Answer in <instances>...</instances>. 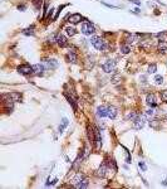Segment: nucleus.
Returning a JSON list of instances; mask_svg holds the SVG:
<instances>
[{"label":"nucleus","mask_w":167,"mask_h":189,"mask_svg":"<svg viewBox=\"0 0 167 189\" xmlns=\"http://www.w3.org/2000/svg\"><path fill=\"white\" fill-rule=\"evenodd\" d=\"M73 184L77 188H86V187H88V179L84 178L83 174L78 173V174L73 178Z\"/></svg>","instance_id":"f257e3e1"},{"label":"nucleus","mask_w":167,"mask_h":189,"mask_svg":"<svg viewBox=\"0 0 167 189\" xmlns=\"http://www.w3.org/2000/svg\"><path fill=\"white\" fill-rule=\"evenodd\" d=\"M90 43H92V46L94 47V48L98 49V50H104L107 48V44L104 43V40H103L100 37L93 36L92 38H90Z\"/></svg>","instance_id":"f03ea898"},{"label":"nucleus","mask_w":167,"mask_h":189,"mask_svg":"<svg viewBox=\"0 0 167 189\" xmlns=\"http://www.w3.org/2000/svg\"><path fill=\"white\" fill-rule=\"evenodd\" d=\"M81 32L84 36H90V34L96 33V28H94V25L90 21H84L81 27Z\"/></svg>","instance_id":"7ed1b4c3"},{"label":"nucleus","mask_w":167,"mask_h":189,"mask_svg":"<svg viewBox=\"0 0 167 189\" xmlns=\"http://www.w3.org/2000/svg\"><path fill=\"white\" fill-rule=\"evenodd\" d=\"M102 68L106 73H112V72L116 71V62L113 61V59H107V61L103 63Z\"/></svg>","instance_id":"20e7f679"},{"label":"nucleus","mask_w":167,"mask_h":189,"mask_svg":"<svg viewBox=\"0 0 167 189\" xmlns=\"http://www.w3.org/2000/svg\"><path fill=\"white\" fill-rule=\"evenodd\" d=\"M146 124V116L144 115H138L137 119L133 121V127L136 129V130H141V129Z\"/></svg>","instance_id":"39448f33"},{"label":"nucleus","mask_w":167,"mask_h":189,"mask_svg":"<svg viewBox=\"0 0 167 189\" xmlns=\"http://www.w3.org/2000/svg\"><path fill=\"white\" fill-rule=\"evenodd\" d=\"M18 72L23 76H29L33 74V67H30L29 64H23V66H19L18 67Z\"/></svg>","instance_id":"423d86ee"},{"label":"nucleus","mask_w":167,"mask_h":189,"mask_svg":"<svg viewBox=\"0 0 167 189\" xmlns=\"http://www.w3.org/2000/svg\"><path fill=\"white\" fill-rule=\"evenodd\" d=\"M117 113H118V111H117V109H116L114 106H108L107 107V117L113 120V119L117 117Z\"/></svg>","instance_id":"0eeeda50"},{"label":"nucleus","mask_w":167,"mask_h":189,"mask_svg":"<svg viewBox=\"0 0 167 189\" xmlns=\"http://www.w3.org/2000/svg\"><path fill=\"white\" fill-rule=\"evenodd\" d=\"M44 66L43 64H34L33 66V74L35 76H43L44 74Z\"/></svg>","instance_id":"6e6552de"},{"label":"nucleus","mask_w":167,"mask_h":189,"mask_svg":"<svg viewBox=\"0 0 167 189\" xmlns=\"http://www.w3.org/2000/svg\"><path fill=\"white\" fill-rule=\"evenodd\" d=\"M146 102L147 105L151 106V107H155L157 105V101H156V96L153 93H150L147 94V99H146Z\"/></svg>","instance_id":"1a4fd4ad"},{"label":"nucleus","mask_w":167,"mask_h":189,"mask_svg":"<svg viewBox=\"0 0 167 189\" xmlns=\"http://www.w3.org/2000/svg\"><path fill=\"white\" fill-rule=\"evenodd\" d=\"M68 19H69V23H72V24H77V23H79V21L82 20V15L81 14H72V15H69L68 17Z\"/></svg>","instance_id":"9d476101"},{"label":"nucleus","mask_w":167,"mask_h":189,"mask_svg":"<svg viewBox=\"0 0 167 189\" xmlns=\"http://www.w3.org/2000/svg\"><path fill=\"white\" fill-rule=\"evenodd\" d=\"M57 43H58L61 47H67L68 46L67 38L63 36V34H58V37H57Z\"/></svg>","instance_id":"9b49d317"},{"label":"nucleus","mask_w":167,"mask_h":189,"mask_svg":"<svg viewBox=\"0 0 167 189\" xmlns=\"http://www.w3.org/2000/svg\"><path fill=\"white\" fill-rule=\"evenodd\" d=\"M107 170H108V169H107V165H106V164H102V165L98 168V170H97L96 174L98 176H100V178H104L106 174H107Z\"/></svg>","instance_id":"f8f14e48"},{"label":"nucleus","mask_w":167,"mask_h":189,"mask_svg":"<svg viewBox=\"0 0 167 189\" xmlns=\"http://www.w3.org/2000/svg\"><path fill=\"white\" fill-rule=\"evenodd\" d=\"M67 61L71 62V63H77L78 57H77V54L74 53V50H69V53L67 54Z\"/></svg>","instance_id":"ddd939ff"},{"label":"nucleus","mask_w":167,"mask_h":189,"mask_svg":"<svg viewBox=\"0 0 167 189\" xmlns=\"http://www.w3.org/2000/svg\"><path fill=\"white\" fill-rule=\"evenodd\" d=\"M94 141L97 143V147H99L102 146V136H100V132L99 130H96L94 131Z\"/></svg>","instance_id":"4468645a"},{"label":"nucleus","mask_w":167,"mask_h":189,"mask_svg":"<svg viewBox=\"0 0 167 189\" xmlns=\"http://www.w3.org/2000/svg\"><path fill=\"white\" fill-rule=\"evenodd\" d=\"M97 115L98 117H107V107L106 106H100L97 109Z\"/></svg>","instance_id":"2eb2a0df"},{"label":"nucleus","mask_w":167,"mask_h":189,"mask_svg":"<svg viewBox=\"0 0 167 189\" xmlns=\"http://www.w3.org/2000/svg\"><path fill=\"white\" fill-rule=\"evenodd\" d=\"M45 63H47V67L50 68V69H55V68H58V62H57L55 59H47Z\"/></svg>","instance_id":"dca6fc26"},{"label":"nucleus","mask_w":167,"mask_h":189,"mask_svg":"<svg viewBox=\"0 0 167 189\" xmlns=\"http://www.w3.org/2000/svg\"><path fill=\"white\" fill-rule=\"evenodd\" d=\"M138 39H140V36H138V34H131V36L127 38V44H133V43H136Z\"/></svg>","instance_id":"f3484780"},{"label":"nucleus","mask_w":167,"mask_h":189,"mask_svg":"<svg viewBox=\"0 0 167 189\" xmlns=\"http://www.w3.org/2000/svg\"><path fill=\"white\" fill-rule=\"evenodd\" d=\"M131 52V44H122L121 46V53L122 54H128Z\"/></svg>","instance_id":"a211bd4d"},{"label":"nucleus","mask_w":167,"mask_h":189,"mask_svg":"<svg viewBox=\"0 0 167 189\" xmlns=\"http://www.w3.org/2000/svg\"><path fill=\"white\" fill-rule=\"evenodd\" d=\"M67 126H68V119L64 117V119L62 120V124L59 125V127H58V132H59V134H62V132L64 131V129L67 127Z\"/></svg>","instance_id":"6ab92c4d"},{"label":"nucleus","mask_w":167,"mask_h":189,"mask_svg":"<svg viewBox=\"0 0 167 189\" xmlns=\"http://www.w3.org/2000/svg\"><path fill=\"white\" fill-rule=\"evenodd\" d=\"M10 99L14 101V102H18V101H21V94L18 93V92H13V93H9L8 94Z\"/></svg>","instance_id":"aec40b11"},{"label":"nucleus","mask_w":167,"mask_h":189,"mask_svg":"<svg viewBox=\"0 0 167 189\" xmlns=\"http://www.w3.org/2000/svg\"><path fill=\"white\" fill-rule=\"evenodd\" d=\"M157 49H158L160 52H166V50H167V42H166V40H160Z\"/></svg>","instance_id":"412c9836"},{"label":"nucleus","mask_w":167,"mask_h":189,"mask_svg":"<svg viewBox=\"0 0 167 189\" xmlns=\"http://www.w3.org/2000/svg\"><path fill=\"white\" fill-rule=\"evenodd\" d=\"M65 33H67V36H69V37H73L77 34V29L73 27H67L65 28Z\"/></svg>","instance_id":"4be33fe9"},{"label":"nucleus","mask_w":167,"mask_h":189,"mask_svg":"<svg viewBox=\"0 0 167 189\" xmlns=\"http://www.w3.org/2000/svg\"><path fill=\"white\" fill-rule=\"evenodd\" d=\"M137 116H138V113H136L134 111H131V112H128V113H127L126 119H127V120H131V121H134V120L137 119Z\"/></svg>","instance_id":"5701e85b"},{"label":"nucleus","mask_w":167,"mask_h":189,"mask_svg":"<svg viewBox=\"0 0 167 189\" xmlns=\"http://www.w3.org/2000/svg\"><path fill=\"white\" fill-rule=\"evenodd\" d=\"M23 34L25 36H34V25H31V27L27 28V29L23 30Z\"/></svg>","instance_id":"b1692460"},{"label":"nucleus","mask_w":167,"mask_h":189,"mask_svg":"<svg viewBox=\"0 0 167 189\" xmlns=\"http://www.w3.org/2000/svg\"><path fill=\"white\" fill-rule=\"evenodd\" d=\"M57 37H58V34H55V33L50 34V36L48 37V42H49V43H54V42H57Z\"/></svg>","instance_id":"393cba45"},{"label":"nucleus","mask_w":167,"mask_h":189,"mask_svg":"<svg viewBox=\"0 0 167 189\" xmlns=\"http://www.w3.org/2000/svg\"><path fill=\"white\" fill-rule=\"evenodd\" d=\"M156 71H157L156 64H150L148 66V73H156Z\"/></svg>","instance_id":"a878e982"},{"label":"nucleus","mask_w":167,"mask_h":189,"mask_svg":"<svg viewBox=\"0 0 167 189\" xmlns=\"http://www.w3.org/2000/svg\"><path fill=\"white\" fill-rule=\"evenodd\" d=\"M155 82H156V84H162L163 83V77H162V76H156Z\"/></svg>","instance_id":"bb28decb"},{"label":"nucleus","mask_w":167,"mask_h":189,"mask_svg":"<svg viewBox=\"0 0 167 189\" xmlns=\"http://www.w3.org/2000/svg\"><path fill=\"white\" fill-rule=\"evenodd\" d=\"M33 4L37 9H40L42 8V0H33Z\"/></svg>","instance_id":"cd10ccee"},{"label":"nucleus","mask_w":167,"mask_h":189,"mask_svg":"<svg viewBox=\"0 0 167 189\" xmlns=\"http://www.w3.org/2000/svg\"><path fill=\"white\" fill-rule=\"evenodd\" d=\"M161 100L163 101V102H167V90L161 92Z\"/></svg>","instance_id":"c85d7f7f"},{"label":"nucleus","mask_w":167,"mask_h":189,"mask_svg":"<svg viewBox=\"0 0 167 189\" xmlns=\"http://www.w3.org/2000/svg\"><path fill=\"white\" fill-rule=\"evenodd\" d=\"M155 113H156V110H153L152 107H151L150 110H147L146 115H147V116H155Z\"/></svg>","instance_id":"c756f323"},{"label":"nucleus","mask_w":167,"mask_h":189,"mask_svg":"<svg viewBox=\"0 0 167 189\" xmlns=\"http://www.w3.org/2000/svg\"><path fill=\"white\" fill-rule=\"evenodd\" d=\"M138 166H140V168L142 169L143 172H146V170H147V166H146V164H144L143 162H140V163H138Z\"/></svg>","instance_id":"7c9ffc66"},{"label":"nucleus","mask_w":167,"mask_h":189,"mask_svg":"<svg viewBox=\"0 0 167 189\" xmlns=\"http://www.w3.org/2000/svg\"><path fill=\"white\" fill-rule=\"evenodd\" d=\"M131 3H133V4H136V5H141V1H138V0H130Z\"/></svg>","instance_id":"2f4dec72"},{"label":"nucleus","mask_w":167,"mask_h":189,"mask_svg":"<svg viewBox=\"0 0 167 189\" xmlns=\"http://www.w3.org/2000/svg\"><path fill=\"white\" fill-rule=\"evenodd\" d=\"M18 9H19V10H21V11H23L24 9H25V5H19V6H18Z\"/></svg>","instance_id":"473e14b6"},{"label":"nucleus","mask_w":167,"mask_h":189,"mask_svg":"<svg viewBox=\"0 0 167 189\" xmlns=\"http://www.w3.org/2000/svg\"><path fill=\"white\" fill-rule=\"evenodd\" d=\"M163 185H167V179H165V180H163Z\"/></svg>","instance_id":"72a5a7b5"}]
</instances>
